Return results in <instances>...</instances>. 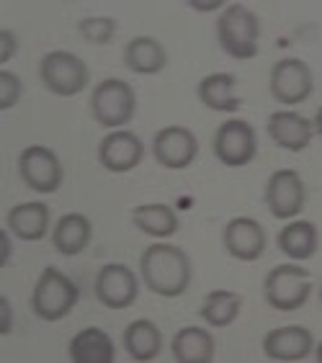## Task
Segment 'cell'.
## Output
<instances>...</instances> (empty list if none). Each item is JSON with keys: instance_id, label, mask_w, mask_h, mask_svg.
I'll use <instances>...</instances> for the list:
<instances>
[{"instance_id": "17", "label": "cell", "mask_w": 322, "mask_h": 363, "mask_svg": "<svg viewBox=\"0 0 322 363\" xmlns=\"http://www.w3.org/2000/svg\"><path fill=\"white\" fill-rule=\"evenodd\" d=\"M50 206L42 201H23L11 206L6 214V227L21 242H39L50 232Z\"/></svg>"}, {"instance_id": "35", "label": "cell", "mask_w": 322, "mask_h": 363, "mask_svg": "<svg viewBox=\"0 0 322 363\" xmlns=\"http://www.w3.org/2000/svg\"><path fill=\"white\" fill-rule=\"evenodd\" d=\"M320 301H322V289H320Z\"/></svg>"}, {"instance_id": "25", "label": "cell", "mask_w": 322, "mask_h": 363, "mask_svg": "<svg viewBox=\"0 0 322 363\" xmlns=\"http://www.w3.org/2000/svg\"><path fill=\"white\" fill-rule=\"evenodd\" d=\"M121 340H124V350L129 353V358H132V361H140V363L155 361L162 350L160 328H157L152 320H145V317L129 322Z\"/></svg>"}, {"instance_id": "30", "label": "cell", "mask_w": 322, "mask_h": 363, "mask_svg": "<svg viewBox=\"0 0 322 363\" xmlns=\"http://www.w3.org/2000/svg\"><path fill=\"white\" fill-rule=\"evenodd\" d=\"M0 312H3V322H0V335H11L13 333V307L6 294L0 296Z\"/></svg>"}, {"instance_id": "13", "label": "cell", "mask_w": 322, "mask_h": 363, "mask_svg": "<svg viewBox=\"0 0 322 363\" xmlns=\"http://www.w3.org/2000/svg\"><path fill=\"white\" fill-rule=\"evenodd\" d=\"M222 245L227 255H232L240 263H255L263 258L268 247V235L263 224L252 217H232L224 224Z\"/></svg>"}, {"instance_id": "8", "label": "cell", "mask_w": 322, "mask_h": 363, "mask_svg": "<svg viewBox=\"0 0 322 363\" xmlns=\"http://www.w3.org/2000/svg\"><path fill=\"white\" fill-rule=\"evenodd\" d=\"M214 157L227 168H245L258 155V137L250 121L245 119H227L219 124L211 142Z\"/></svg>"}, {"instance_id": "5", "label": "cell", "mask_w": 322, "mask_h": 363, "mask_svg": "<svg viewBox=\"0 0 322 363\" xmlns=\"http://www.w3.org/2000/svg\"><path fill=\"white\" fill-rule=\"evenodd\" d=\"M39 77H42L44 88L52 96L72 98V96H80L88 88L91 70H88L83 57H77L75 52L52 49V52H47L42 57V62H39Z\"/></svg>"}, {"instance_id": "19", "label": "cell", "mask_w": 322, "mask_h": 363, "mask_svg": "<svg viewBox=\"0 0 322 363\" xmlns=\"http://www.w3.org/2000/svg\"><path fill=\"white\" fill-rule=\"evenodd\" d=\"M276 245L279 250L294 263H307L315 258L317 245H320V232H317L315 222L307 219H292L289 224H284L276 235Z\"/></svg>"}, {"instance_id": "4", "label": "cell", "mask_w": 322, "mask_h": 363, "mask_svg": "<svg viewBox=\"0 0 322 363\" xmlns=\"http://www.w3.org/2000/svg\"><path fill=\"white\" fill-rule=\"evenodd\" d=\"M263 296L276 312H296L312 296V273L294 260L273 266L263 279Z\"/></svg>"}, {"instance_id": "11", "label": "cell", "mask_w": 322, "mask_h": 363, "mask_svg": "<svg viewBox=\"0 0 322 363\" xmlns=\"http://www.w3.org/2000/svg\"><path fill=\"white\" fill-rule=\"evenodd\" d=\"M96 299L109 309L132 307L140 296V276L124 263H106L93 281Z\"/></svg>"}, {"instance_id": "24", "label": "cell", "mask_w": 322, "mask_h": 363, "mask_svg": "<svg viewBox=\"0 0 322 363\" xmlns=\"http://www.w3.org/2000/svg\"><path fill=\"white\" fill-rule=\"evenodd\" d=\"M132 224L152 240H170L181 230L178 214L168 203H137L132 209Z\"/></svg>"}, {"instance_id": "22", "label": "cell", "mask_w": 322, "mask_h": 363, "mask_svg": "<svg viewBox=\"0 0 322 363\" xmlns=\"http://www.w3.org/2000/svg\"><path fill=\"white\" fill-rule=\"evenodd\" d=\"M235 85H238V77L232 72H211V75L199 80L196 96L209 111L235 113L243 106V101L235 96Z\"/></svg>"}, {"instance_id": "3", "label": "cell", "mask_w": 322, "mask_h": 363, "mask_svg": "<svg viewBox=\"0 0 322 363\" xmlns=\"http://www.w3.org/2000/svg\"><path fill=\"white\" fill-rule=\"evenodd\" d=\"M80 301V286L60 268L47 266L31 291V312L42 322H60L70 315Z\"/></svg>"}, {"instance_id": "12", "label": "cell", "mask_w": 322, "mask_h": 363, "mask_svg": "<svg viewBox=\"0 0 322 363\" xmlns=\"http://www.w3.org/2000/svg\"><path fill=\"white\" fill-rule=\"evenodd\" d=\"M152 157L168 170H186L199 157V140L189 126H162L152 137Z\"/></svg>"}, {"instance_id": "16", "label": "cell", "mask_w": 322, "mask_h": 363, "mask_svg": "<svg viewBox=\"0 0 322 363\" xmlns=\"http://www.w3.org/2000/svg\"><path fill=\"white\" fill-rule=\"evenodd\" d=\"M266 132L271 142L287 152H304L312 145L315 137V124L296 111H273L266 121Z\"/></svg>"}, {"instance_id": "9", "label": "cell", "mask_w": 322, "mask_h": 363, "mask_svg": "<svg viewBox=\"0 0 322 363\" xmlns=\"http://www.w3.org/2000/svg\"><path fill=\"white\" fill-rule=\"evenodd\" d=\"M268 91H271L273 101H279L284 106H299L309 101L312 91H315V75L304 60L299 57H284L271 67V77H268Z\"/></svg>"}, {"instance_id": "21", "label": "cell", "mask_w": 322, "mask_h": 363, "mask_svg": "<svg viewBox=\"0 0 322 363\" xmlns=\"http://www.w3.org/2000/svg\"><path fill=\"white\" fill-rule=\"evenodd\" d=\"M170 353L178 363H211L217 353V342L206 328H181L170 340Z\"/></svg>"}, {"instance_id": "34", "label": "cell", "mask_w": 322, "mask_h": 363, "mask_svg": "<svg viewBox=\"0 0 322 363\" xmlns=\"http://www.w3.org/2000/svg\"><path fill=\"white\" fill-rule=\"evenodd\" d=\"M315 361H317V363H322V340L315 345Z\"/></svg>"}, {"instance_id": "27", "label": "cell", "mask_w": 322, "mask_h": 363, "mask_svg": "<svg viewBox=\"0 0 322 363\" xmlns=\"http://www.w3.org/2000/svg\"><path fill=\"white\" fill-rule=\"evenodd\" d=\"M77 34L83 36L88 44H96V47L111 44L113 34H116V18H111V16H88V18H80L77 21Z\"/></svg>"}, {"instance_id": "23", "label": "cell", "mask_w": 322, "mask_h": 363, "mask_svg": "<svg viewBox=\"0 0 322 363\" xmlns=\"http://www.w3.org/2000/svg\"><path fill=\"white\" fill-rule=\"evenodd\" d=\"M67 353H70L72 363H113L116 345L106 330L91 325V328H83L72 335Z\"/></svg>"}, {"instance_id": "6", "label": "cell", "mask_w": 322, "mask_h": 363, "mask_svg": "<svg viewBox=\"0 0 322 363\" xmlns=\"http://www.w3.org/2000/svg\"><path fill=\"white\" fill-rule=\"evenodd\" d=\"M91 113L104 129H124L137 113V93L121 77H106L91 93Z\"/></svg>"}, {"instance_id": "15", "label": "cell", "mask_w": 322, "mask_h": 363, "mask_svg": "<svg viewBox=\"0 0 322 363\" xmlns=\"http://www.w3.org/2000/svg\"><path fill=\"white\" fill-rule=\"evenodd\" d=\"M315 353V335L304 325H287L263 335V356L271 361H304Z\"/></svg>"}, {"instance_id": "7", "label": "cell", "mask_w": 322, "mask_h": 363, "mask_svg": "<svg viewBox=\"0 0 322 363\" xmlns=\"http://www.w3.org/2000/svg\"><path fill=\"white\" fill-rule=\"evenodd\" d=\"M18 175L28 191L42 196L57 194L65 183V168L60 155L52 147L28 145L18 155Z\"/></svg>"}, {"instance_id": "14", "label": "cell", "mask_w": 322, "mask_h": 363, "mask_svg": "<svg viewBox=\"0 0 322 363\" xmlns=\"http://www.w3.org/2000/svg\"><path fill=\"white\" fill-rule=\"evenodd\" d=\"M145 160V142L129 129H113L101 140L99 162L109 173H132Z\"/></svg>"}, {"instance_id": "29", "label": "cell", "mask_w": 322, "mask_h": 363, "mask_svg": "<svg viewBox=\"0 0 322 363\" xmlns=\"http://www.w3.org/2000/svg\"><path fill=\"white\" fill-rule=\"evenodd\" d=\"M18 52V36L11 28H0V65L11 62Z\"/></svg>"}, {"instance_id": "18", "label": "cell", "mask_w": 322, "mask_h": 363, "mask_svg": "<svg viewBox=\"0 0 322 363\" xmlns=\"http://www.w3.org/2000/svg\"><path fill=\"white\" fill-rule=\"evenodd\" d=\"M93 240V222L80 211H67L57 219L52 230V245L65 258H75L91 245Z\"/></svg>"}, {"instance_id": "20", "label": "cell", "mask_w": 322, "mask_h": 363, "mask_svg": "<svg viewBox=\"0 0 322 363\" xmlns=\"http://www.w3.org/2000/svg\"><path fill=\"white\" fill-rule=\"evenodd\" d=\"M124 65L134 75H160L168 67V49L155 36H134L124 47Z\"/></svg>"}, {"instance_id": "28", "label": "cell", "mask_w": 322, "mask_h": 363, "mask_svg": "<svg viewBox=\"0 0 322 363\" xmlns=\"http://www.w3.org/2000/svg\"><path fill=\"white\" fill-rule=\"evenodd\" d=\"M23 96V83L21 77L11 70H0V111H11Z\"/></svg>"}, {"instance_id": "32", "label": "cell", "mask_w": 322, "mask_h": 363, "mask_svg": "<svg viewBox=\"0 0 322 363\" xmlns=\"http://www.w3.org/2000/svg\"><path fill=\"white\" fill-rule=\"evenodd\" d=\"M189 8L191 11H201V13H214V11L222 13L224 3H189Z\"/></svg>"}, {"instance_id": "26", "label": "cell", "mask_w": 322, "mask_h": 363, "mask_svg": "<svg viewBox=\"0 0 322 363\" xmlns=\"http://www.w3.org/2000/svg\"><path fill=\"white\" fill-rule=\"evenodd\" d=\"M243 312V296L230 289H214L204 296V304L199 309L201 317L209 328H230Z\"/></svg>"}, {"instance_id": "10", "label": "cell", "mask_w": 322, "mask_h": 363, "mask_svg": "<svg viewBox=\"0 0 322 363\" xmlns=\"http://www.w3.org/2000/svg\"><path fill=\"white\" fill-rule=\"evenodd\" d=\"M266 206L273 219L279 222H292L304 211L307 203V186L301 181V175L292 168H281L268 175L266 191H263Z\"/></svg>"}, {"instance_id": "2", "label": "cell", "mask_w": 322, "mask_h": 363, "mask_svg": "<svg viewBox=\"0 0 322 363\" xmlns=\"http://www.w3.org/2000/svg\"><path fill=\"white\" fill-rule=\"evenodd\" d=\"M217 42L232 60H252L260 52V21L243 3H230L217 18Z\"/></svg>"}, {"instance_id": "31", "label": "cell", "mask_w": 322, "mask_h": 363, "mask_svg": "<svg viewBox=\"0 0 322 363\" xmlns=\"http://www.w3.org/2000/svg\"><path fill=\"white\" fill-rule=\"evenodd\" d=\"M11 238H13V235H11V230H8V227L0 232V245H3V260H0V266H3V268L11 263V252H13V242H11Z\"/></svg>"}, {"instance_id": "33", "label": "cell", "mask_w": 322, "mask_h": 363, "mask_svg": "<svg viewBox=\"0 0 322 363\" xmlns=\"http://www.w3.org/2000/svg\"><path fill=\"white\" fill-rule=\"evenodd\" d=\"M312 124H315V132L322 137V106H320V108H317V113H315V121H312Z\"/></svg>"}, {"instance_id": "1", "label": "cell", "mask_w": 322, "mask_h": 363, "mask_svg": "<svg viewBox=\"0 0 322 363\" xmlns=\"http://www.w3.org/2000/svg\"><path fill=\"white\" fill-rule=\"evenodd\" d=\"M140 279L150 291L162 299H178L189 291L194 279L189 252L165 240L148 245L140 255Z\"/></svg>"}]
</instances>
